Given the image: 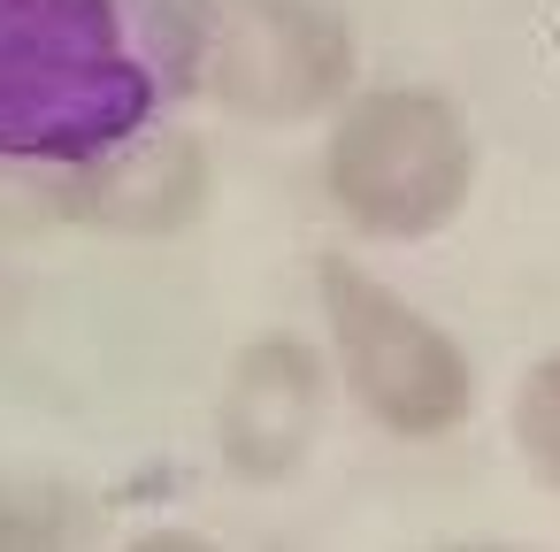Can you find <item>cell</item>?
<instances>
[{
  "label": "cell",
  "mask_w": 560,
  "mask_h": 552,
  "mask_svg": "<svg viewBox=\"0 0 560 552\" xmlns=\"http://www.w3.org/2000/svg\"><path fill=\"white\" fill-rule=\"evenodd\" d=\"M154 108L139 0H0V162L85 169L147 139Z\"/></svg>",
  "instance_id": "cell-1"
},
{
  "label": "cell",
  "mask_w": 560,
  "mask_h": 552,
  "mask_svg": "<svg viewBox=\"0 0 560 552\" xmlns=\"http://www.w3.org/2000/svg\"><path fill=\"white\" fill-rule=\"evenodd\" d=\"M476 192L468 108L438 85H369L330 108L323 131V200L353 238L422 246L460 223Z\"/></svg>",
  "instance_id": "cell-2"
},
{
  "label": "cell",
  "mask_w": 560,
  "mask_h": 552,
  "mask_svg": "<svg viewBox=\"0 0 560 552\" xmlns=\"http://www.w3.org/2000/svg\"><path fill=\"white\" fill-rule=\"evenodd\" d=\"M315 307H323V361L338 391L399 445L453 437L476 414V361L468 345L415 307L392 277H376L353 254L315 261Z\"/></svg>",
  "instance_id": "cell-3"
},
{
  "label": "cell",
  "mask_w": 560,
  "mask_h": 552,
  "mask_svg": "<svg viewBox=\"0 0 560 552\" xmlns=\"http://www.w3.org/2000/svg\"><path fill=\"white\" fill-rule=\"evenodd\" d=\"M361 47L330 0H215L200 39V85L238 124H315L353 93Z\"/></svg>",
  "instance_id": "cell-4"
},
{
  "label": "cell",
  "mask_w": 560,
  "mask_h": 552,
  "mask_svg": "<svg viewBox=\"0 0 560 552\" xmlns=\"http://www.w3.org/2000/svg\"><path fill=\"white\" fill-rule=\"evenodd\" d=\"M330 414V361L300 330H261L231 353L215 391V460L238 483H284L307 468Z\"/></svg>",
  "instance_id": "cell-5"
},
{
  "label": "cell",
  "mask_w": 560,
  "mask_h": 552,
  "mask_svg": "<svg viewBox=\"0 0 560 552\" xmlns=\"http://www.w3.org/2000/svg\"><path fill=\"white\" fill-rule=\"evenodd\" d=\"M506 437H514V460L529 468V483H545L560 498V345L537 353L506 399Z\"/></svg>",
  "instance_id": "cell-6"
},
{
  "label": "cell",
  "mask_w": 560,
  "mask_h": 552,
  "mask_svg": "<svg viewBox=\"0 0 560 552\" xmlns=\"http://www.w3.org/2000/svg\"><path fill=\"white\" fill-rule=\"evenodd\" d=\"M0 552H62L55 514H39V506H0Z\"/></svg>",
  "instance_id": "cell-7"
},
{
  "label": "cell",
  "mask_w": 560,
  "mask_h": 552,
  "mask_svg": "<svg viewBox=\"0 0 560 552\" xmlns=\"http://www.w3.org/2000/svg\"><path fill=\"white\" fill-rule=\"evenodd\" d=\"M124 552H223L208 529H177V521H162V529H139Z\"/></svg>",
  "instance_id": "cell-8"
},
{
  "label": "cell",
  "mask_w": 560,
  "mask_h": 552,
  "mask_svg": "<svg viewBox=\"0 0 560 552\" xmlns=\"http://www.w3.org/2000/svg\"><path fill=\"white\" fill-rule=\"evenodd\" d=\"M438 552H537V544H438Z\"/></svg>",
  "instance_id": "cell-9"
}]
</instances>
